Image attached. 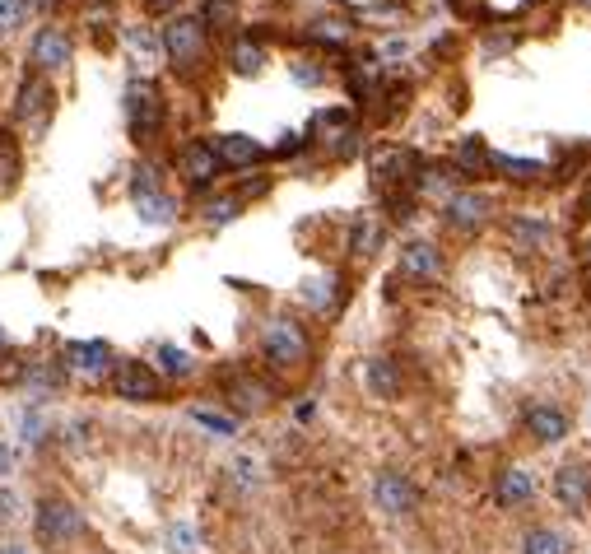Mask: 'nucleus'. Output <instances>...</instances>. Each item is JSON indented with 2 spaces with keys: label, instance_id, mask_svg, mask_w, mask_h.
Listing matches in <instances>:
<instances>
[{
  "label": "nucleus",
  "instance_id": "obj_1",
  "mask_svg": "<svg viewBox=\"0 0 591 554\" xmlns=\"http://www.w3.org/2000/svg\"><path fill=\"white\" fill-rule=\"evenodd\" d=\"M80 536H84V513L70 499H56L52 494V499L38 503V513H33V541L42 550H66Z\"/></svg>",
  "mask_w": 591,
  "mask_h": 554
},
{
  "label": "nucleus",
  "instance_id": "obj_2",
  "mask_svg": "<svg viewBox=\"0 0 591 554\" xmlns=\"http://www.w3.org/2000/svg\"><path fill=\"white\" fill-rule=\"evenodd\" d=\"M261 350H266V364L280 368V373H294L303 368L308 359V336H303V326L289 322V317H275L266 326V336H261Z\"/></svg>",
  "mask_w": 591,
  "mask_h": 554
},
{
  "label": "nucleus",
  "instance_id": "obj_3",
  "mask_svg": "<svg viewBox=\"0 0 591 554\" xmlns=\"http://www.w3.org/2000/svg\"><path fill=\"white\" fill-rule=\"evenodd\" d=\"M163 52L173 56V66L182 70V75H191V70L205 61V24L201 19H173V24L163 28Z\"/></svg>",
  "mask_w": 591,
  "mask_h": 554
},
{
  "label": "nucleus",
  "instance_id": "obj_4",
  "mask_svg": "<svg viewBox=\"0 0 591 554\" xmlns=\"http://www.w3.org/2000/svg\"><path fill=\"white\" fill-rule=\"evenodd\" d=\"M126 122H131V136L145 145V140L159 136L163 126V94L149 80H135L126 89Z\"/></svg>",
  "mask_w": 591,
  "mask_h": 554
},
{
  "label": "nucleus",
  "instance_id": "obj_5",
  "mask_svg": "<svg viewBox=\"0 0 591 554\" xmlns=\"http://www.w3.org/2000/svg\"><path fill=\"white\" fill-rule=\"evenodd\" d=\"M112 392H117V401H131V406H149V401H159L163 382L159 373L149 364H140V359H121V364H112Z\"/></svg>",
  "mask_w": 591,
  "mask_h": 554
},
{
  "label": "nucleus",
  "instance_id": "obj_6",
  "mask_svg": "<svg viewBox=\"0 0 591 554\" xmlns=\"http://www.w3.org/2000/svg\"><path fill=\"white\" fill-rule=\"evenodd\" d=\"M70 33L66 28H56V24H47V28H38L33 33V42H28V61H33V75H52V70H66L70 66Z\"/></svg>",
  "mask_w": 591,
  "mask_h": 554
},
{
  "label": "nucleus",
  "instance_id": "obj_7",
  "mask_svg": "<svg viewBox=\"0 0 591 554\" xmlns=\"http://www.w3.org/2000/svg\"><path fill=\"white\" fill-rule=\"evenodd\" d=\"M52 103H56L52 84L42 80V75H28L24 89H19V103H14V122L28 126V131L38 136L42 126H47V117H52Z\"/></svg>",
  "mask_w": 591,
  "mask_h": 554
},
{
  "label": "nucleus",
  "instance_id": "obj_8",
  "mask_svg": "<svg viewBox=\"0 0 591 554\" xmlns=\"http://www.w3.org/2000/svg\"><path fill=\"white\" fill-rule=\"evenodd\" d=\"M61 364H66V373H80V378H103V373H112V345L108 340H70L66 350H61Z\"/></svg>",
  "mask_w": 591,
  "mask_h": 554
},
{
  "label": "nucleus",
  "instance_id": "obj_9",
  "mask_svg": "<svg viewBox=\"0 0 591 554\" xmlns=\"http://www.w3.org/2000/svg\"><path fill=\"white\" fill-rule=\"evenodd\" d=\"M373 503L387 517H410L415 513V503H419V489L410 485L401 471H382L373 480Z\"/></svg>",
  "mask_w": 591,
  "mask_h": 554
},
{
  "label": "nucleus",
  "instance_id": "obj_10",
  "mask_svg": "<svg viewBox=\"0 0 591 554\" xmlns=\"http://www.w3.org/2000/svg\"><path fill=\"white\" fill-rule=\"evenodd\" d=\"M177 168H182V177H187L191 187H210L219 177V159H215V149H210V140H187L182 154H177Z\"/></svg>",
  "mask_w": 591,
  "mask_h": 554
},
{
  "label": "nucleus",
  "instance_id": "obj_11",
  "mask_svg": "<svg viewBox=\"0 0 591 554\" xmlns=\"http://www.w3.org/2000/svg\"><path fill=\"white\" fill-rule=\"evenodd\" d=\"M443 210L452 229H475V224H484V215H494V201L484 191H452Z\"/></svg>",
  "mask_w": 591,
  "mask_h": 554
},
{
  "label": "nucleus",
  "instance_id": "obj_12",
  "mask_svg": "<svg viewBox=\"0 0 591 554\" xmlns=\"http://www.w3.org/2000/svg\"><path fill=\"white\" fill-rule=\"evenodd\" d=\"M373 177L382 187H396L405 177H419V159L410 149H382V154H373Z\"/></svg>",
  "mask_w": 591,
  "mask_h": 554
},
{
  "label": "nucleus",
  "instance_id": "obj_13",
  "mask_svg": "<svg viewBox=\"0 0 591 554\" xmlns=\"http://www.w3.org/2000/svg\"><path fill=\"white\" fill-rule=\"evenodd\" d=\"M210 149H215L219 168H247V163H256L261 154H266L252 136H215L210 140Z\"/></svg>",
  "mask_w": 591,
  "mask_h": 554
},
{
  "label": "nucleus",
  "instance_id": "obj_14",
  "mask_svg": "<svg viewBox=\"0 0 591 554\" xmlns=\"http://www.w3.org/2000/svg\"><path fill=\"white\" fill-rule=\"evenodd\" d=\"M24 177V145L14 140V131H0V196H14Z\"/></svg>",
  "mask_w": 591,
  "mask_h": 554
},
{
  "label": "nucleus",
  "instance_id": "obj_15",
  "mask_svg": "<svg viewBox=\"0 0 591 554\" xmlns=\"http://www.w3.org/2000/svg\"><path fill=\"white\" fill-rule=\"evenodd\" d=\"M526 429H531V438H540V443H564L568 438V415L554 406H531L526 410Z\"/></svg>",
  "mask_w": 591,
  "mask_h": 554
},
{
  "label": "nucleus",
  "instance_id": "obj_16",
  "mask_svg": "<svg viewBox=\"0 0 591 554\" xmlns=\"http://www.w3.org/2000/svg\"><path fill=\"white\" fill-rule=\"evenodd\" d=\"M401 271L410 275V280H438L443 261H438V252H433L429 243H405L401 247Z\"/></svg>",
  "mask_w": 591,
  "mask_h": 554
},
{
  "label": "nucleus",
  "instance_id": "obj_17",
  "mask_svg": "<svg viewBox=\"0 0 591 554\" xmlns=\"http://www.w3.org/2000/svg\"><path fill=\"white\" fill-rule=\"evenodd\" d=\"M536 494V480H531V471H522V466H512V471L498 475V489H494V499L503 503V508H517V503H526Z\"/></svg>",
  "mask_w": 591,
  "mask_h": 554
},
{
  "label": "nucleus",
  "instance_id": "obj_18",
  "mask_svg": "<svg viewBox=\"0 0 591 554\" xmlns=\"http://www.w3.org/2000/svg\"><path fill=\"white\" fill-rule=\"evenodd\" d=\"M554 494H559V503H568V513H582L587 508V471L582 466H564L554 475Z\"/></svg>",
  "mask_w": 591,
  "mask_h": 554
},
{
  "label": "nucleus",
  "instance_id": "obj_19",
  "mask_svg": "<svg viewBox=\"0 0 591 554\" xmlns=\"http://www.w3.org/2000/svg\"><path fill=\"white\" fill-rule=\"evenodd\" d=\"M135 215L145 219V224H173L177 201L168 191H135Z\"/></svg>",
  "mask_w": 591,
  "mask_h": 554
},
{
  "label": "nucleus",
  "instance_id": "obj_20",
  "mask_svg": "<svg viewBox=\"0 0 591 554\" xmlns=\"http://www.w3.org/2000/svg\"><path fill=\"white\" fill-rule=\"evenodd\" d=\"M363 378H368V392L382 396V401H391V396L401 392V373H396V364H391V359H373Z\"/></svg>",
  "mask_w": 591,
  "mask_h": 554
},
{
  "label": "nucleus",
  "instance_id": "obj_21",
  "mask_svg": "<svg viewBox=\"0 0 591 554\" xmlns=\"http://www.w3.org/2000/svg\"><path fill=\"white\" fill-rule=\"evenodd\" d=\"M522 554H568V541L554 527H536L522 536Z\"/></svg>",
  "mask_w": 591,
  "mask_h": 554
},
{
  "label": "nucleus",
  "instance_id": "obj_22",
  "mask_svg": "<svg viewBox=\"0 0 591 554\" xmlns=\"http://www.w3.org/2000/svg\"><path fill=\"white\" fill-rule=\"evenodd\" d=\"M261 66H266V47L252 38H242L238 47H233V70H238V75H256Z\"/></svg>",
  "mask_w": 591,
  "mask_h": 554
},
{
  "label": "nucleus",
  "instance_id": "obj_23",
  "mask_svg": "<svg viewBox=\"0 0 591 554\" xmlns=\"http://www.w3.org/2000/svg\"><path fill=\"white\" fill-rule=\"evenodd\" d=\"M154 359H159V368L168 373V378H191V373H196L191 354L177 350V345H159V354H154Z\"/></svg>",
  "mask_w": 591,
  "mask_h": 554
},
{
  "label": "nucleus",
  "instance_id": "obj_24",
  "mask_svg": "<svg viewBox=\"0 0 591 554\" xmlns=\"http://www.w3.org/2000/svg\"><path fill=\"white\" fill-rule=\"evenodd\" d=\"M512 238H517V243H531L540 252V247L550 243V224H545V219H526V215H517L512 219Z\"/></svg>",
  "mask_w": 591,
  "mask_h": 554
},
{
  "label": "nucleus",
  "instance_id": "obj_25",
  "mask_svg": "<svg viewBox=\"0 0 591 554\" xmlns=\"http://www.w3.org/2000/svg\"><path fill=\"white\" fill-rule=\"evenodd\" d=\"M489 168L517 177V182H531V177H540V163L536 159H508V154H489Z\"/></svg>",
  "mask_w": 591,
  "mask_h": 554
},
{
  "label": "nucleus",
  "instance_id": "obj_26",
  "mask_svg": "<svg viewBox=\"0 0 591 554\" xmlns=\"http://www.w3.org/2000/svg\"><path fill=\"white\" fill-rule=\"evenodd\" d=\"M377 243H382V229H377L373 219H359L350 233V247H354V257H373Z\"/></svg>",
  "mask_w": 591,
  "mask_h": 554
},
{
  "label": "nucleus",
  "instance_id": "obj_27",
  "mask_svg": "<svg viewBox=\"0 0 591 554\" xmlns=\"http://www.w3.org/2000/svg\"><path fill=\"white\" fill-rule=\"evenodd\" d=\"M229 392L238 396V406H242V410H266V401H270V392L261 387V382H252V378H238Z\"/></svg>",
  "mask_w": 591,
  "mask_h": 554
},
{
  "label": "nucleus",
  "instance_id": "obj_28",
  "mask_svg": "<svg viewBox=\"0 0 591 554\" xmlns=\"http://www.w3.org/2000/svg\"><path fill=\"white\" fill-rule=\"evenodd\" d=\"M466 168V173H480V168H489V149L480 145V140H461L457 145V173Z\"/></svg>",
  "mask_w": 591,
  "mask_h": 554
},
{
  "label": "nucleus",
  "instance_id": "obj_29",
  "mask_svg": "<svg viewBox=\"0 0 591 554\" xmlns=\"http://www.w3.org/2000/svg\"><path fill=\"white\" fill-rule=\"evenodd\" d=\"M242 210V196H215V201H205V224H229L233 215Z\"/></svg>",
  "mask_w": 591,
  "mask_h": 554
},
{
  "label": "nucleus",
  "instance_id": "obj_30",
  "mask_svg": "<svg viewBox=\"0 0 591 554\" xmlns=\"http://www.w3.org/2000/svg\"><path fill=\"white\" fill-rule=\"evenodd\" d=\"M168 545H173V554H196L201 550V531L191 527V522H177V527L168 531Z\"/></svg>",
  "mask_w": 591,
  "mask_h": 554
},
{
  "label": "nucleus",
  "instance_id": "obj_31",
  "mask_svg": "<svg viewBox=\"0 0 591 554\" xmlns=\"http://www.w3.org/2000/svg\"><path fill=\"white\" fill-rule=\"evenodd\" d=\"M24 14H28V0H0V33H14L24 24Z\"/></svg>",
  "mask_w": 591,
  "mask_h": 554
},
{
  "label": "nucleus",
  "instance_id": "obj_32",
  "mask_svg": "<svg viewBox=\"0 0 591 554\" xmlns=\"http://www.w3.org/2000/svg\"><path fill=\"white\" fill-rule=\"evenodd\" d=\"M201 24L233 28V0H205V19H201Z\"/></svg>",
  "mask_w": 591,
  "mask_h": 554
},
{
  "label": "nucleus",
  "instance_id": "obj_33",
  "mask_svg": "<svg viewBox=\"0 0 591 554\" xmlns=\"http://www.w3.org/2000/svg\"><path fill=\"white\" fill-rule=\"evenodd\" d=\"M19 508H24V499L14 494V489L0 485V527H10V522H19Z\"/></svg>",
  "mask_w": 591,
  "mask_h": 554
},
{
  "label": "nucleus",
  "instance_id": "obj_34",
  "mask_svg": "<svg viewBox=\"0 0 591 554\" xmlns=\"http://www.w3.org/2000/svg\"><path fill=\"white\" fill-rule=\"evenodd\" d=\"M303 294H308L312 308H326V303H331V280H312Z\"/></svg>",
  "mask_w": 591,
  "mask_h": 554
},
{
  "label": "nucleus",
  "instance_id": "obj_35",
  "mask_svg": "<svg viewBox=\"0 0 591 554\" xmlns=\"http://www.w3.org/2000/svg\"><path fill=\"white\" fill-rule=\"evenodd\" d=\"M196 424H205V429H215V433H233V429H238L233 419H224V415H210V410H196Z\"/></svg>",
  "mask_w": 591,
  "mask_h": 554
},
{
  "label": "nucleus",
  "instance_id": "obj_36",
  "mask_svg": "<svg viewBox=\"0 0 591 554\" xmlns=\"http://www.w3.org/2000/svg\"><path fill=\"white\" fill-rule=\"evenodd\" d=\"M14 461H19V457H14V447H10V443H0V485H5V480L14 475Z\"/></svg>",
  "mask_w": 591,
  "mask_h": 554
},
{
  "label": "nucleus",
  "instance_id": "obj_37",
  "mask_svg": "<svg viewBox=\"0 0 591 554\" xmlns=\"http://www.w3.org/2000/svg\"><path fill=\"white\" fill-rule=\"evenodd\" d=\"M131 47H135V56H154V52H159V42L149 38V33H131Z\"/></svg>",
  "mask_w": 591,
  "mask_h": 554
},
{
  "label": "nucleus",
  "instance_id": "obj_38",
  "mask_svg": "<svg viewBox=\"0 0 591 554\" xmlns=\"http://www.w3.org/2000/svg\"><path fill=\"white\" fill-rule=\"evenodd\" d=\"M312 38H322V42H345V28H340V24H317V28H312Z\"/></svg>",
  "mask_w": 591,
  "mask_h": 554
},
{
  "label": "nucleus",
  "instance_id": "obj_39",
  "mask_svg": "<svg viewBox=\"0 0 591 554\" xmlns=\"http://www.w3.org/2000/svg\"><path fill=\"white\" fill-rule=\"evenodd\" d=\"M140 5H145V10H173L177 0H140Z\"/></svg>",
  "mask_w": 591,
  "mask_h": 554
},
{
  "label": "nucleus",
  "instance_id": "obj_40",
  "mask_svg": "<svg viewBox=\"0 0 591 554\" xmlns=\"http://www.w3.org/2000/svg\"><path fill=\"white\" fill-rule=\"evenodd\" d=\"M0 554H28V545H0Z\"/></svg>",
  "mask_w": 591,
  "mask_h": 554
},
{
  "label": "nucleus",
  "instance_id": "obj_41",
  "mask_svg": "<svg viewBox=\"0 0 591 554\" xmlns=\"http://www.w3.org/2000/svg\"><path fill=\"white\" fill-rule=\"evenodd\" d=\"M0 350H10V336H5V331H0Z\"/></svg>",
  "mask_w": 591,
  "mask_h": 554
},
{
  "label": "nucleus",
  "instance_id": "obj_42",
  "mask_svg": "<svg viewBox=\"0 0 591 554\" xmlns=\"http://www.w3.org/2000/svg\"><path fill=\"white\" fill-rule=\"evenodd\" d=\"M587 261H591V243H587Z\"/></svg>",
  "mask_w": 591,
  "mask_h": 554
},
{
  "label": "nucleus",
  "instance_id": "obj_43",
  "mask_svg": "<svg viewBox=\"0 0 591 554\" xmlns=\"http://www.w3.org/2000/svg\"><path fill=\"white\" fill-rule=\"evenodd\" d=\"M587 210H591V201H587Z\"/></svg>",
  "mask_w": 591,
  "mask_h": 554
}]
</instances>
